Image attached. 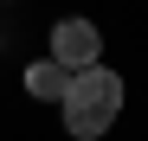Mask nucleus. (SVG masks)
Returning <instances> with one entry per match:
<instances>
[{
    "mask_svg": "<svg viewBox=\"0 0 148 141\" xmlns=\"http://www.w3.org/2000/svg\"><path fill=\"white\" fill-rule=\"evenodd\" d=\"M58 109H64V135H77V141L110 135V122L122 115V77L110 64H90V70L71 77V90H64Z\"/></svg>",
    "mask_w": 148,
    "mask_h": 141,
    "instance_id": "f257e3e1",
    "label": "nucleus"
},
{
    "mask_svg": "<svg viewBox=\"0 0 148 141\" xmlns=\"http://www.w3.org/2000/svg\"><path fill=\"white\" fill-rule=\"evenodd\" d=\"M52 64H64L71 77L77 70H90V64H103V32H97V19H58L52 26Z\"/></svg>",
    "mask_w": 148,
    "mask_h": 141,
    "instance_id": "f03ea898",
    "label": "nucleus"
},
{
    "mask_svg": "<svg viewBox=\"0 0 148 141\" xmlns=\"http://www.w3.org/2000/svg\"><path fill=\"white\" fill-rule=\"evenodd\" d=\"M64 90H71V70H64V64H52V58L26 64V96H39V103H64Z\"/></svg>",
    "mask_w": 148,
    "mask_h": 141,
    "instance_id": "7ed1b4c3",
    "label": "nucleus"
}]
</instances>
